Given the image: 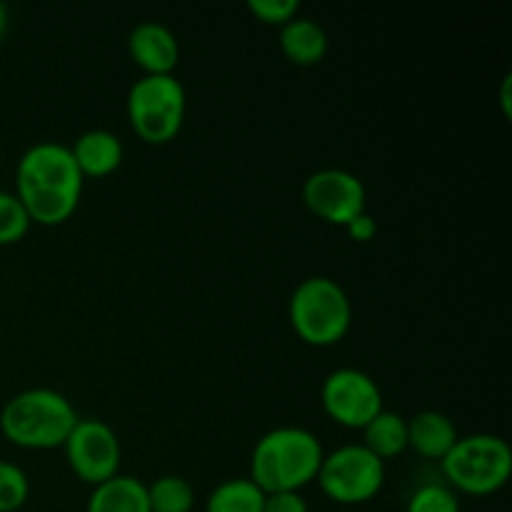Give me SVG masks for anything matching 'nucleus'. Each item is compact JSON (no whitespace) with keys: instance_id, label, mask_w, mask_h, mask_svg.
Listing matches in <instances>:
<instances>
[{"instance_id":"obj_1","label":"nucleus","mask_w":512,"mask_h":512,"mask_svg":"<svg viewBox=\"0 0 512 512\" xmlns=\"http://www.w3.org/2000/svg\"><path fill=\"white\" fill-rule=\"evenodd\" d=\"M85 178L78 170L70 145L40 140L30 145L15 168V195L23 203L30 223H68L80 205Z\"/></svg>"},{"instance_id":"obj_2","label":"nucleus","mask_w":512,"mask_h":512,"mask_svg":"<svg viewBox=\"0 0 512 512\" xmlns=\"http://www.w3.org/2000/svg\"><path fill=\"white\" fill-rule=\"evenodd\" d=\"M323 445L318 435L298 425L273 428L253 445L250 480L270 493H300L318 478L323 463Z\"/></svg>"},{"instance_id":"obj_3","label":"nucleus","mask_w":512,"mask_h":512,"mask_svg":"<svg viewBox=\"0 0 512 512\" xmlns=\"http://www.w3.org/2000/svg\"><path fill=\"white\" fill-rule=\"evenodd\" d=\"M78 420V410L63 393L30 388L3 405L0 433L23 450H55L63 448Z\"/></svg>"},{"instance_id":"obj_4","label":"nucleus","mask_w":512,"mask_h":512,"mask_svg":"<svg viewBox=\"0 0 512 512\" xmlns=\"http://www.w3.org/2000/svg\"><path fill=\"white\" fill-rule=\"evenodd\" d=\"M295 335L313 348H330L348 335L353 303L343 285L325 275H313L295 285L288 303Z\"/></svg>"},{"instance_id":"obj_5","label":"nucleus","mask_w":512,"mask_h":512,"mask_svg":"<svg viewBox=\"0 0 512 512\" xmlns=\"http://www.w3.org/2000/svg\"><path fill=\"white\" fill-rule=\"evenodd\" d=\"M448 488L465 495H493L512 475L508 440L493 433L460 435L450 453L440 460Z\"/></svg>"},{"instance_id":"obj_6","label":"nucleus","mask_w":512,"mask_h":512,"mask_svg":"<svg viewBox=\"0 0 512 512\" xmlns=\"http://www.w3.org/2000/svg\"><path fill=\"white\" fill-rule=\"evenodd\" d=\"M130 128L148 145L173 143L188 113L185 85L173 75H140L125 100Z\"/></svg>"},{"instance_id":"obj_7","label":"nucleus","mask_w":512,"mask_h":512,"mask_svg":"<svg viewBox=\"0 0 512 512\" xmlns=\"http://www.w3.org/2000/svg\"><path fill=\"white\" fill-rule=\"evenodd\" d=\"M318 485L328 500L338 505L370 503L385 485V463L363 443L343 445L323 455Z\"/></svg>"},{"instance_id":"obj_8","label":"nucleus","mask_w":512,"mask_h":512,"mask_svg":"<svg viewBox=\"0 0 512 512\" xmlns=\"http://www.w3.org/2000/svg\"><path fill=\"white\" fill-rule=\"evenodd\" d=\"M63 453L68 468L90 488L120 475L123 448L118 433L105 420L80 418L63 443Z\"/></svg>"},{"instance_id":"obj_9","label":"nucleus","mask_w":512,"mask_h":512,"mask_svg":"<svg viewBox=\"0 0 512 512\" xmlns=\"http://www.w3.org/2000/svg\"><path fill=\"white\" fill-rule=\"evenodd\" d=\"M320 405L333 423L363 430L383 410V393L365 370L338 368L320 385Z\"/></svg>"},{"instance_id":"obj_10","label":"nucleus","mask_w":512,"mask_h":512,"mask_svg":"<svg viewBox=\"0 0 512 512\" xmlns=\"http://www.w3.org/2000/svg\"><path fill=\"white\" fill-rule=\"evenodd\" d=\"M365 190L363 180L355 173L343 168H323L308 175L303 183V203L315 218L330 225H345L360 213H365Z\"/></svg>"},{"instance_id":"obj_11","label":"nucleus","mask_w":512,"mask_h":512,"mask_svg":"<svg viewBox=\"0 0 512 512\" xmlns=\"http://www.w3.org/2000/svg\"><path fill=\"white\" fill-rule=\"evenodd\" d=\"M128 53L143 75H173L180 60V43L168 25L145 20L130 30Z\"/></svg>"},{"instance_id":"obj_12","label":"nucleus","mask_w":512,"mask_h":512,"mask_svg":"<svg viewBox=\"0 0 512 512\" xmlns=\"http://www.w3.org/2000/svg\"><path fill=\"white\" fill-rule=\"evenodd\" d=\"M70 153H73L83 178H105V175H113L123 165L125 158L123 140L113 130L105 128H93L80 133L73 140V145H70Z\"/></svg>"},{"instance_id":"obj_13","label":"nucleus","mask_w":512,"mask_h":512,"mask_svg":"<svg viewBox=\"0 0 512 512\" xmlns=\"http://www.w3.org/2000/svg\"><path fill=\"white\" fill-rule=\"evenodd\" d=\"M458 428L440 410H420L408 420V448L425 460H443L458 443Z\"/></svg>"},{"instance_id":"obj_14","label":"nucleus","mask_w":512,"mask_h":512,"mask_svg":"<svg viewBox=\"0 0 512 512\" xmlns=\"http://www.w3.org/2000/svg\"><path fill=\"white\" fill-rule=\"evenodd\" d=\"M328 30L313 18H293L280 28V50L293 65H318L328 55Z\"/></svg>"},{"instance_id":"obj_15","label":"nucleus","mask_w":512,"mask_h":512,"mask_svg":"<svg viewBox=\"0 0 512 512\" xmlns=\"http://www.w3.org/2000/svg\"><path fill=\"white\" fill-rule=\"evenodd\" d=\"M85 512H150L148 488L133 475H115L95 485Z\"/></svg>"},{"instance_id":"obj_16","label":"nucleus","mask_w":512,"mask_h":512,"mask_svg":"<svg viewBox=\"0 0 512 512\" xmlns=\"http://www.w3.org/2000/svg\"><path fill=\"white\" fill-rule=\"evenodd\" d=\"M363 445L383 463L398 458L408 450V418L383 408L363 428Z\"/></svg>"},{"instance_id":"obj_17","label":"nucleus","mask_w":512,"mask_h":512,"mask_svg":"<svg viewBox=\"0 0 512 512\" xmlns=\"http://www.w3.org/2000/svg\"><path fill=\"white\" fill-rule=\"evenodd\" d=\"M265 493L250 478L223 480L210 490L205 512H263Z\"/></svg>"},{"instance_id":"obj_18","label":"nucleus","mask_w":512,"mask_h":512,"mask_svg":"<svg viewBox=\"0 0 512 512\" xmlns=\"http://www.w3.org/2000/svg\"><path fill=\"white\" fill-rule=\"evenodd\" d=\"M148 488L150 512H193L195 490L183 475H160Z\"/></svg>"},{"instance_id":"obj_19","label":"nucleus","mask_w":512,"mask_h":512,"mask_svg":"<svg viewBox=\"0 0 512 512\" xmlns=\"http://www.w3.org/2000/svg\"><path fill=\"white\" fill-rule=\"evenodd\" d=\"M30 225L33 223H30L18 195L0 190V248L20 243L28 235Z\"/></svg>"},{"instance_id":"obj_20","label":"nucleus","mask_w":512,"mask_h":512,"mask_svg":"<svg viewBox=\"0 0 512 512\" xmlns=\"http://www.w3.org/2000/svg\"><path fill=\"white\" fill-rule=\"evenodd\" d=\"M30 498V480L20 465L0 460V512H15Z\"/></svg>"},{"instance_id":"obj_21","label":"nucleus","mask_w":512,"mask_h":512,"mask_svg":"<svg viewBox=\"0 0 512 512\" xmlns=\"http://www.w3.org/2000/svg\"><path fill=\"white\" fill-rule=\"evenodd\" d=\"M405 512H460L458 493L443 483L420 485L408 498Z\"/></svg>"},{"instance_id":"obj_22","label":"nucleus","mask_w":512,"mask_h":512,"mask_svg":"<svg viewBox=\"0 0 512 512\" xmlns=\"http://www.w3.org/2000/svg\"><path fill=\"white\" fill-rule=\"evenodd\" d=\"M248 10L265 25H278L283 28L293 18H298V0H248Z\"/></svg>"},{"instance_id":"obj_23","label":"nucleus","mask_w":512,"mask_h":512,"mask_svg":"<svg viewBox=\"0 0 512 512\" xmlns=\"http://www.w3.org/2000/svg\"><path fill=\"white\" fill-rule=\"evenodd\" d=\"M263 512H310V505L300 493H270L265 495Z\"/></svg>"},{"instance_id":"obj_24","label":"nucleus","mask_w":512,"mask_h":512,"mask_svg":"<svg viewBox=\"0 0 512 512\" xmlns=\"http://www.w3.org/2000/svg\"><path fill=\"white\" fill-rule=\"evenodd\" d=\"M345 233H348L350 240H355V243H370V240L378 235V220L370 213H360L358 218H353L345 225Z\"/></svg>"},{"instance_id":"obj_25","label":"nucleus","mask_w":512,"mask_h":512,"mask_svg":"<svg viewBox=\"0 0 512 512\" xmlns=\"http://www.w3.org/2000/svg\"><path fill=\"white\" fill-rule=\"evenodd\" d=\"M8 25H10V15H8V8H5V5L0 3V40H3V35L8 33Z\"/></svg>"}]
</instances>
